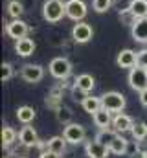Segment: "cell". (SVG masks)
<instances>
[{"instance_id":"obj_2","label":"cell","mask_w":147,"mask_h":158,"mask_svg":"<svg viewBox=\"0 0 147 158\" xmlns=\"http://www.w3.org/2000/svg\"><path fill=\"white\" fill-rule=\"evenodd\" d=\"M48 68H50L52 77L59 79V81H63V79L72 76V63L66 57H55V59H52V63H50Z\"/></svg>"},{"instance_id":"obj_1","label":"cell","mask_w":147,"mask_h":158,"mask_svg":"<svg viewBox=\"0 0 147 158\" xmlns=\"http://www.w3.org/2000/svg\"><path fill=\"white\" fill-rule=\"evenodd\" d=\"M42 17L50 24H57L63 17H66V2L63 0H46L42 4Z\"/></svg>"},{"instance_id":"obj_19","label":"cell","mask_w":147,"mask_h":158,"mask_svg":"<svg viewBox=\"0 0 147 158\" xmlns=\"http://www.w3.org/2000/svg\"><path fill=\"white\" fill-rule=\"evenodd\" d=\"M17 119H19L20 123H24V125H30V123L35 119V109H33V107H28V105L19 107V109H17Z\"/></svg>"},{"instance_id":"obj_22","label":"cell","mask_w":147,"mask_h":158,"mask_svg":"<svg viewBox=\"0 0 147 158\" xmlns=\"http://www.w3.org/2000/svg\"><path fill=\"white\" fill-rule=\"evenodd\" d=\"M131 13L136 19H145L147 17V0H132L131 4Z\"/></svg>"},{"instance_id":"obj_12","label":"cell","mask_w":147,"mask_h":158,"mask_svg":"<svg viewBox=\"0 0 147 158\" xmlns=\"http://www.w3.org/2000/svg\"><path fill=\"white\" fill-rule=\"evenodd\" d=\"M132 125H134V119L127 114H121L118 112L114 118H112V129L118 132V134H123V132H129L132 131Z\"/></svg>"},{"instance_id":"obj_33","label":"cell","mask_w":147,"mask_h":158,"mask_svg":"<svg viewBox=\"0 0 147 158\" xmlns=\"http://www.w3.org/2000/svg\"><path fill=\"white\" fill-rule=\"evenodd\" d=\"M30 149H32V147H28V145H24V143H22V147H20V149L11 151V155H13L15 158H26V156H28V151H30Z\"/></svg>"},{"instance_id":"obj_29","label":"cell","mask_w":147,"mask_h":158,"mask_svg":"<svg viewBox=\"0 0 147 158\" xmlns=\"http://www.w3.org/2000/svg\"><path fill=\"white\" fill-rule=\"evenodd\" d=\"M0 68H2V70H0V79H2V83H6V81H9V79L13 77V64H11V63H2Z\"/></svg>"},{"instance_id":"obj_6","label":"cell","mask_w":147,"mask_h":158,"mask_svg":"<svg viewBox=\"0 0 147 158\" xmlns=\"http://www.w3.org/2000/svg\"><path fill=\"white\" fill-rule=\"evenodd\" d=\"M63 136H65V140H66L68 143L77 145V143H81V142L85 140L86 131H85V127H83V125H79V123H68V125H65Z\"/></svg>"},{"instance_id":"obj_27","label":"cell","mask_w":147,"mask_h":158,"mask_svg":"<svg viewBox=\"0 0 147 158\" xmlns=\"http://www.w3.org/2000/svg\"><path fill=\"white\" fill-rule=\"evenodd\" d=\"M22 13H24L22 2H19V0H9V2H7V15H9L11 19H20Z\"/></svg>"},{"instance_id":"obj_7","label":"cell","mask_w":147,"mask_h":158,"mask_svg":"<svg viewBox=\"0 0 147 158\" xmlns=\"http://www.w3.org/2000/svg\"><path fill=\"white\" fill-rule=\"evenodd\" d=\"M88 9L83 0H68L66 2V17L72 19L74 22H81L86 17Z\"/></svg>"},{"instance_id":"obj_8","label":"cell","mask_w":147,"mask_h":158,"mask_svg":"<svg viewBox=\"0 0 147 158\" xmlns=\"http://www.w3.org/2000/svg\"><path fill=\"white\" fill-rule=\"evenodd\" d=\"M28 31H30V26L22 19H13L11 22L6 24V33L15 40L22 39V37H28Z\"/></svg>"},{"instance_id":"obj_23","label":"cell","mask_w":147,"mask_h":158,"mask_svg":"<svg viewBox=\"0 0 147 158\" xmlns=\"http://www.w3.org/2000/svg\"><path fill=\"white\" fill-rule=\"evenodd\" d=\"M55 118L59 123H63V125H68V123H72V118H74V112L70 107H66L65 103L59 107V110L55 112Z\"/></svg>"},{"instance_id":"obj_9","label":"cell","mask_w":147,"mask_h":158,"mask_svg":"<svg viewBox=\"0 0 147 158\" xmlns=\"http://www.w3.org/2000/svg\"><path fill=\"white\" fill-rule=\"evenodd\" d=\"M20 77L24 79L26 83H32L35 85L40 79L44 77V68L40 64H24L20 68Z\"/></svg>"},{"instance_id":"obj_14","label":"cell","mask_w":147,"mask_h":158,"mask_svg":"<svg viewBox=\"0 0 147 158\" xmlns=\"http://www.w3.org/2000/svg\"><path fill=\"white\" fill-rule=\"evenodd\" d=\"M19 140H20V143H24V145H28V147H37L39 142H40L37 131L33 129V127H30V125H26V127L20 129V132H19Z\"/></svg>"},{"instance_id":"obj_4","label":"cell","mask_w":147,"mask_h":158,"mask_svg":"<svg viewBox=\"0 0 147 158\" xmlns=\"http://www.w3.org/2000/svg\"><path fill=\"white\" fill-rule=\"evenodd\" d=\"M129 86L132 88V90H136V92H142V90H145L147 88V68H142V66H134V68H131L129 70Z\"/></svg>"},{"instance_id":"obj_25","label":"cell","mask_w":147,"mask_h":158,"mask_svg":"<svg viewBox=\"0 0 147 158\" xmlns=\"http://www.w3.org/2000/svg\"><path fill=\"white\" fill-rule=\"evenodd\" d=\"M131 134H132V138H134V140H138V142L145 140V138H147V123H145V121H134Z\"/></svg>"},{"instance_id":"obj_21","label":"cell","mask_w":147,"mask_h":158,"mask_svg":"<svg viewBox=\"0 0 147 158\" xmlns=\"http://www.w3.org/2000/svg\"><path fill=\"white\" fill-rule=\"evenodd\" d=\"M118 136V132L114 131V129H99V132L96 134V138L94 140H98L99 143H103V145H107L109 147L110 143L114 142V138Z\"/></svg>"},{"instance_id":"obj_28","label":"cell","mask_w":147,"mask_h":158,"mask_svg":"<svg viewBox=\"0 0 147 158\" xmlns=\"http://www.w3.org/2000/svg\"><path fill=\"white\" fill-rule=\"evenodd\" d=\"M112 2L114 0H92V7L96 13H107L112 7Z\"/></svg>"},{"instance_id":"obj_3","label":"cell","mask_w":147,"mask_h":158,"mask_svg":"<svg viewBox=\"0 0 147 158\" xmlns=\"http://www.w3.org/2000/svg\"><path fill=\"white\" fill-rule=\"evenodd\" d=\"M101 103H103V109H107L109 112H121L127 105L125 101V96L120 94V92H107L101 96Z\"/></svg>"},{"instance_id":"obj_18","label":"cell","mask_w":147,"mask_h":158,"mask_svg":"<svg viewBox=\"0 0 147 158\" xmlns=\"http://www.w3.org/2000/svg\"><path fill=\"white\" fill-rule=\"evenodd\" d=\"M66 140H65V136H53V138H50L48 142H46V149L48 151H53V153H57V155H63L65 153V149H66Z\"/></svg>"},{"instance_id":"obj_30","label":"cell","mask_w":147,"mask_h":158,"mask_svg":"<svg viewBox=\"0 0 147 158\" xmlns=\"http://www.w3.org/2000/svg\"><path fill=\"white\" fill-rule=\"evenodd\" d=\"M118 17H120V22L123 24V26H132L138 19L131 13V9L129 11H123V13H118Z\"/></svg>"},{"instance_id":"obj_16","label":"cell","mask_w":147,"mask_h":158,"mask_svg":"<svg viewBox=\"0 0 147 158\" xmlns=\"http://www.w3.org/2000/svg\"><path fill=\"white\" fill-rule=\"evenodd\" d=\"M110 114L112 112H109L107 109H99L98 112H94L92 114V119H94L96 127H99V129H109V127H112V116Z\"/></svg>"},{"instance_id":"obj_10","label":"cell","mask_w":147,"mask_h":158,"mask_svg":"<svg viewBox=\"0 0 147 158\" xmlns=\"http://www.w3.org/2000/svg\"><path fill=\"white\" fill-rule=\"evenodd\" d=\"M116 64L120 66V68H134L136 64H138V52H132V50H129V48H125V50H121L120 53H118V57H116Z\"/></svg>"},{"instance_id":"obj_17","label":"cell","mask_w":147,"mask_h":158,"mask_svg":"<svg viewBox=\"0 0 147 158\" xmlns=\"http://www.w3.org/2000/svg\"><path fill=\"white\" fill-rule=\"evenodd\" d=\"M127 147H129V142H127L121 134H118V136L114 138V142L109 145L110 153L116 155V156H123V155H127Z\"/></svg>"},{"instance_id":"obj_13","label":"cell","mask_w":147,"mask_h":158,"mask_svg":"<svg viewBox=\"0 0 147 158\" xmlns=\"http://www.w3.org/2000/svg\"><path fill=\"white\" fill-rule=\"evenodd\" d=\"M131 35L132 39L140 44L147 42V17L145 19H138L132 26H131Z\"/></svg>"},{"instance_id":"obj_24","label":"cell","mask_w":147,"mask_h":158,"mask_svg":"<svg viewBox=\"0 0 147 158\" xmlns=\"http://www.w3.org/2000/svg\"><path fill=\"white\" fill-rule=\"evenodd\" d=\"M17 142V131L13 127H4L2 129V147H11Z\"/></svg>"},{"instance_id":"obj_36","label":"cell","mask_w":147,"mask_h":158,"mask_svg":"<svg viewBox=\"0 0 147 158\" xmlns=\"http://www.w3.org/2000/svg\"><path fill=\"white\" fill-rule=\"evenodd\" d=\"M140 103H142L144 107H147V88L140 92Z\"/></svg>"},{"instance_id":"obj_11","label":"cell","mask_w":147,"mask_h":158,"mask_svg":"<svg viewBox=\"0 0 147 158\" xmlns=\"http://www.w3.org/2000/svg\"><path fill=\"white\" fill-rule=\"evenodd\" d=\"M85 153H86V156L88 158H109L110 149L107 147V145L99 143L98 140H94V142H86V145H85Z\"/></svg>"},{"instance_id":"obj_32","label":"cell","mask_w":147,"mask_h":158,"mask_svg":"<svg viewBox=\"0 0 147 158\" xmlns=\"http://www.w3.org/2000/svg\"><path fill=\"white\" fill-rule=\"evenodd\" d=\"M131 4H132V0H114L112 2V7L118 13H123V11H129L131 9Z\"/></svg>"},{"instance_id":"obj_20","label":"cell","mask_w":147,"mask_h":158,"mask_svg":"<svg viewBox=\"0 0 147 158\" xmlns=\"http://www.w3.org/2000/svg\"><path fill=\"white\" fill-rule=\"evenodd\" d=\"M81 107H83V110L85 112H88V114H94V112H98L99 109H103V103H101V98H96V96H88L83 103H81Z\"/></svg>"},{"instance_id":"obj_35","label":"cell","mask_w":147,"mask_h":158,"mask_svg":"<svg viewBox=\"0 0 147 158\" xmlns=\"http://www.w3.org/2000/svg\"><path fill=\"white\" fill-rule=\"evenodd\" d=\"M39 158H61V155H57V153H53V151H48V149H46V151H42V153H40V156Z\"/></svg>"},{"instance_id":"obj_15","label":"cell","mask_w":147,"mask_h":158,"mask_svg":"<svg viewBox=\"0 0 147 158\" xmlns=\"http://www.w3.org/2000/svg\"><path fill=\"white\" fill-rule=\"evenodd\" d=\"M15 52L20 57H30L35 52V40L30 37H22V39L15 40Z\"/></svg>"},{"instance_id":"obj_31","label":"cell","mask_w":147,"mask_h":158,"mask_svg":"<svg viewBox=\"0 0 147 158\" xmlns=\"http://www.w3.org/2000/svg\"><path fill=\"white\" fill-rule=\"evenodd\" d=\"M70 94H72V99H74V101H79V103H83V101L88 98V92H85V90H83V88H79L77 85H75L72 90H70Z\"/></svg>"},{"instance_id":"obj_37","label":"cell","mask_w":147,"mask_h":158,"mask_svg":"<svg viewBox=\"0 0 147 158\" xmlns=\"http://www.w3.org/2000/svg\"><path fill=\"white\" fill-rule=\"evenodd\" d=\"M144 158H147V153H145V155H144Z\"/></svg>"},{"instance_id":"obj_26","label":"cell","mask_w":147,"mask_h":158,"mask_svg":"<svg viewBox=\"0 0 147 158\" xmlns=\"http://www.w3.org/2000/svg\"><path fill=\"white\" fill-rule=\"evenodd\" d=\"M77 86L83 88L85 92H92L96 86V81L90 74H81V76H77Z\"/></svg>"},{"instance_id":"obj_34","label":"cell","mask_w":147,"mask_h":158,"mask_svg":"<svg viewBox=\"0 0 147 158\" xmlns=\"http://www.w3.org/2000/svg\"><path fill=\"white\" fill-rule=\"evenodd\" d=\"M138 66L147 68V48H144V50L138 52Z\"/></svg>"},{"instance_id":"obj_5","label":"cell","mask_w":147,"mask_h":158,"mask_svg":"<svg viewBox=\"0 0 147 158\" xmlns=\"http://www.w3.org/2000/svg\"><path fill=\"white\" fill-rule=\"evenodd\" d=\"M94 37V30L88 22H75L72 28V40L75 44H85L88 40H92Z\"/></svg>"}]
</instances>
